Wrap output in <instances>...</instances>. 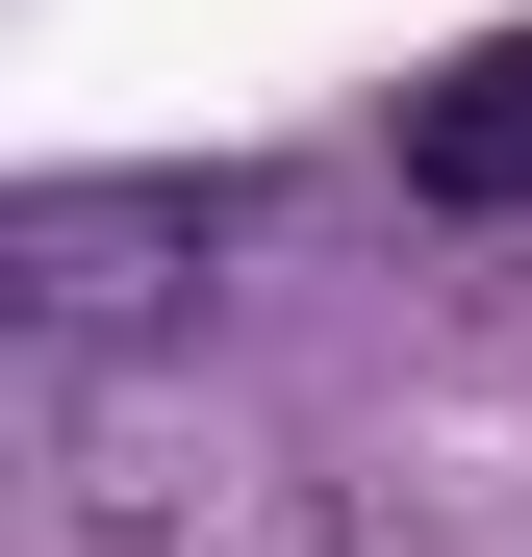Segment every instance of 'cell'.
I'll list each match as a JSON object with an SVG mask.
<instances>
[{
  "instance_id": "6da1fadb",
  "label": "cell",
  "mask_w": 532,
  "mask_h": 557,
  "mask_svg": "<svg viewBox=\"0 0 532 557\" xmlns=\"http://www.w3.org/2000/svg\"><path fill=\"white\" fill-rule=\"evenodd\" d=\"M228 253H253V177H26V203H0V305H26V355L76 381L102 330H177Z\"/></svg>"
},
{
  "instance_id": "7a4b0ae2",
  "label": "cell",
  "mask_w": 532,
  "mask_h": 557,
  "mask_svg": "<svg viewBox=\"0 0 532 557\" xmlns=\"http://www.w3.org/2000/svg\"><path fill=\"white\" fill-rule=\"evenodd\" d=\"M381 152H406V203H431V228H532V26H482L457 76H406V127H381Z\"/></svg>"
}]
</instances>
